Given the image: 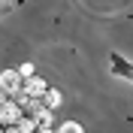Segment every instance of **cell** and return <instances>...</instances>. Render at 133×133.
I'll return each instance as SVG.
<instances>
[{"mask_svg": "<svg viewBox=\"0 0 133 133\" xmlns=\"http://www.w3.org/2000/svg\"><path fill=\"white\" fill-rule=\"evenodd\" d=\"M24 118V106L18 103L15 97H6L0 94V127H12Z\"/></svg>", "mask_w": 133, "mask_h": 133, "instance_id": "1", "label": "cell"}, {"mask_svg": "<svg viewBox=\"0 0 133 133\" xmlns=\"http://www.w3.org/2000/svg\"><path fill=\"white\" fill-rule=\"evenodd\" d=\"M109 73L121 79V82H130L133 85V61L124 58L121 51H109Z\"/></svg>", "mask_w": 133, "mask_h": 133, "instance_id": "2", "label": "cell"}, {"mask_svg": "<svg viewBox=\"0 0 133 133\" xmlns=\"http://www.w3.org/2000/svg\"><path fill=\"white\" fill-rule=\"evenodd\" d=\"M21 88H24V76H21V70H6V73H0V94L18 97Z\"/></svg>", "mask_w": 133, "mask_h": 133, "instance_id": "3", "label": "cell"}, {"mask_svg": "<svg viewBox=\"0 0 133 133\" xmlns=\"http://www.w3.org/2000/svg\"><path fill=\"white\" fill-rule=\"evenodd\" d=\"M45 91H49V82L39 79L36 73L27 76V79H24V88H21V94H27V97H45Z\"/></svg>", "mask_w": 133, "mask_h": 133, "instance_id": "4", "label": "cell"}, {"mask_svg": "<svg viewBox=\"0 0 133 133\" xmlns=\"http://www.w3.org/2000/svg\"><path fill=\"white\" fill-rule=\"evenodd\" d=\"M42 103H45V106H49L51 112H55V109L61 106V91H55V88H49V91H45V97H42Z\"/></svg>", "mask_w": 133, "mask_h": 133, "instance_id": "5", "label": "cell"}, {"mask_svg": "<svg viewBox=\"0 0 133 133\" xmlns=\"http://www.w3.org/2000/svg\"><path fill=\"white\" fill-rule=\"evenodd\" d=\"M58 133H85V127L79 124V121H64V124L58 127Z\"/></svg>", "mask_w": 133, "mask_h": 133, "instance_id": "6", "label": "cell"}, {"mask_svg": "<svg viewBox=\"0 0 133 133\" xmlns=\"http://www.w3.org/2000/svg\"><path fill=\"white\" fill-rule=\"evenodd\" d=\"M18 70H21V76H24V79H27V76H33V64H21Z\"/></svg>", "mask_w": 133, "mask_h": 133, "instance_id": "7", "label": "cell"}, {"mask_svg": "<svg viewBox=\"0 0 133 133\" xmlns=\"http://www.w3.org/2000/svg\"><path fill=\"white\" fill-rule=\"evenodd\" d=\"M3 6H6V0H0V9H3Z\"/></svg>", "mask_w": 133, "mask_h": 133, "instance_id": "8", "label": "cell"}]
</instances>
